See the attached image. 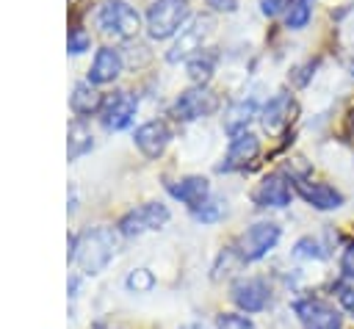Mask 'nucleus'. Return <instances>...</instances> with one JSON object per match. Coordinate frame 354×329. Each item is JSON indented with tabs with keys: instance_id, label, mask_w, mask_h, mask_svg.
<instances>
[{
	"instance_id": "f8f14e48",
	"label": "nucleus",
	"mask_w": 354,
	"mask_h": 329,
	"mask_svg": "<svg viewBox=\"0 0 354 329\" xmlns=\"http://www.w3.org/2000/svg\"><path fill=\"white\" fill-rule=\"evenodd\" d=\"M290 180H293V188L301 194V199L307 205H313L315 210H337L343 205V194L326 182H313L301 174H293Z\"/></svg>"
},
{
	"instance_id": "cd10ccee",
	"label": "nucleus",
	"mask_w": 354,
	"mask_h": 329,
	"mask_svg": "<svg viewBox=\"0 0 354 329\" xmlns=\"http://www.w3.org/2000/svg\"><path fill=\"white\" fill-rule=\"evenodd\" d=\"M340 271H343V276L354 279V243L346 246V252H343V257H340Z\"/></svg>"
},
{
	"instance_id": "c756f323",
	"label": "nucleus",
	"mask_w": 354,
	"mask_h": 329,
	"mask_svg": "<svg viewBox=\"0 0 354 329\" xmlns=\"http://www.w3.org/2000/svg\"><path fill=\"white\" fill-rule=\"evenodd\" d=\"M207 6L213 11H221V14H232L238 8V0H207Z\"/></svg>"
},
{
	"instance_id": "4468645a",
	"label": "nucleus",
	"mask_w": 354,
	"mask_h": 329,
	"mask_svg": "<svg viewBox=\"0 0 354 329\" xmlns=\"http://www.w3.org/2000/svg\"><path fill=\"white\" fill-rule=\"evenodd\" d=\"M257 152H260V141H257V135L249 133V130H238V133H232V138H230V149H227L224 163H221L218 169H221V171L243 169L246 163H252V160L257 158Z\"/></svg>"
},
{
	"instance_id": "6ab92c4d",
	"label": "nucleus",
	"mask_w": 354,
	"mask_h": 329,
	"mask_svg": "<svg viewBox=\"0 0 354 329\" xmlns=\"http://www.w3.org/2000/svg\"><path fill=\"white\" fill-rule=\"evenodd\" d=\"M94 147V138H91V130L86 127L83 119H75L66 130V155L69 160H77L80 155H86L88 149Z\"/></svg>"
},
{
	"instance_id": "b1692460",
	"label": "nucleus",
	"mask_w": 354,
	"mask_h": 329,
	"mask_svg": "<svg viewBox=\"0 0 354 329\" xmlns=\"http://www.w3.org/2000/svg\"><path fill=\"white\" fill-rule=\"evenodd\" d=\"M224 213H227L224 199H207V202H205L199 210H194L196 221H202V224H213V221H218Z\"/></svg>"
},
{
	"instance_id": "5701e85b",
	"label": "nucleus",
	"mask_w": 354,
	"mask_h": 329,
	"mask_svg": "<svg viewBox=\"0 0 354 329\" xmlns=\"http://www.w3.org/2000/svg\"><path fill=\"white\" fill-rule=\"evenodd\" d=\"M124 288L130 293H149L155 288V276H152L149 268H133L127 274V279H124Z\"/></svg>"
},
{
	"instance_id": "393cba45",
	"label": "nucleus",
	"mask_w": 354,
	"mask_h": 329,
	"mask_svg": "<svg viewBox=\"0 0 354 329\" xmlns=\"http://www.w3.org/2000/svg\"><path fill=\"white\" fill-rule=\"evenodd\" d=\"M216 329H254V323L246 318V315H238V312H221L216 318Z\"/></svg>"
},
{
	"instance_id": "7c9ffc66",
	"label": "nucleus",
	"mask_w": 354,
	"mask_h": 329,
	"mask_svg": "<svg viewBox=\"0 0 354 329\" xmlns=\"http://www.w3.org/2000/svg\"><path fill=\"white\" fill-rule=\"evenodd\" d=\"M337 299H340V304H343L346 310L354 312V290H351V288H337Z\"/></svg>"
},
{
	"instance_id": "aec40b11",
	"label": "nucleus",
	"mask_w": 354,
	"mask_h": 329,
	"mask_svg": "<svg viewBox=\"0 0 354 329\" xmlns=\"http://www.w3.org/2000/svg\"><path fill=\"white\" fill-rule=\"evenodd\" d=\"M213 66H216V53L202 50V53H196L194 58H188V77H191L196 86H205V83L213 77Z\"/></svg>"
},
{
	"instance_id": "412c9836",
	"label": "nucleus",
	"mask_w": 354,
	"mask_h": 329,
	"mask_svg": "<svg viewBox=\"0 0 354 329\" xmlns=\"http://www.w3.org/2000/svg\"><path fill=\"white\" fill-rule=\"evenodd\" d=\"M254 113H257L254 100H241V102H235V105L227 111V119H224L227 133L232 135V133H238V130H246V124H249V119H252Z\"/></svg>"
},
{
	"instance_id": "39448f33",
	"label": "nucleus",
	"mask_w": 354,
	"mask_h": 329,
	"mask_svg": "<svg viewBox=\"0 0 354 329\" xmlns=\"http://www.w3.org/2000/svg\"><path fill=\"white\" fill-rule=\"evenodd\" d=\"M166 221H169V207L166 205H160V202H144V205L127 210L119 218V232L124 238H136V235L160 229Z\"/></svg>"
},
{
	"instance_id": "9b49d317",
	"label": "nucleus",
	"mask_w": 354,
	"mask_h": 329,
	"mask_svg": "<svg viewBox=\"0 0 354 329\" xmlns=\"http://www.w3.org/2000/svg\"><path fill=\"white\" fill-rule=\"evenodd\" d=\"M293 113H296V100H293L288 91H279V94H274V97L263 105V111H260V124H263V130H266L268 135H277V133H282V130L290 124Z\"/></svg>"
},
{
	"instance_id": "423d86ee",
	"label": "nucleus",
	"mask_w": 354,
	"mask_h": 329,
	"mask_svg": "<svg viewBox=\"0 0 354 329\" xmlns=\"http://www.w3.org/2000/svg\"><path fill=\"white\" fill-rule=\"evenodd\" d=\"M213 33V19L205 14H199L188 28H183L180 30V36H177V41L171 44V50L166 53V61H171V64H177V61H185V58H194L196 53H202V47H205V41H207V36Z\"/></svg>"
},
{
	"instance_id": "f3484780",
	"label": "nucleus",
	"mask_w": 354,
	"mask_h": 329,
	"mask_svg": "<svg viewBox=\"0 0 354 329\" xmlns=\"http://www.w3.org/2000/svg\"><path fill=\"white\" fill-rule=\"evenodd\" d=\"M122 72V55L113 47H100L91 66H88V83L91 86H102V83H113Z\"/></svg>"
},
{
	"instance_id": "2eb2a0df",
	"label": "nucleus",
	"mask_w": 354,
	"mask_h": 329,
	"mask_svg": "<svg viewBox=\"0 0 354 329\" xmlns=\"http://www.w3.org/2000/svg\"><path fill=\"white\" fill-rule=\"evenodd\" d=\"M133 141H136V147L141 149L144 158H160L166 144L171 141V130H169V124L163 119H152V122H144L136 130Z\"/></svg>"
},
{
	"instance_id": "f257e3e1",
	"label": "nucleus",
	"mask_w": 354,
	"mask_h": 329,
	"mask_svg": "<svg viewBox=\"0 0 354 329\" xmlns=\"http://www.w3.org/2000/svg\"><path fill=\"white\" fill-rule=\"evenodd\" d=\"M116 254V232L111 227H94L69 238V260L83 274H100Z\"/></svg>"
},
{
	"instance_id": "2f4dec72",
	"label": "nucleus",
	"mask_w": 354,
	"mask_h": 329,
	"mask_svg": "<svg viewBox=\"0 0 354 329\" xmlns=\"http://www.w3.org/2000/svg\"><path fill=\"white\" fill-rule=\"evenodd\" d=\"M183 329H205L202 323H188V326H183Z\"/></svg>"
},
{
	"instance_id": "4be33fe9",
	"label": "nucleus",
	"mask_w": 354,
	"mask_h": 329,
	"mask_svg": "<svg viewBox=\"0 0 354 329\" xmlns=\"http://www.w3.org/2000/svg\"><path fill=\"white\" fill-rule=\"evenodd\" d=\"M313 17V0H293L288 6V14H285V25L290 30H301Z\"/></svg>"
},
{
	"instance_id": "dca6fc26",
	"label": "nucleus",
	"mask_w": 354,
	"mask_h": 329,
	"mask_svg": "<svg viewBox=\"0 0 354 329\" xmlns=\"http://www.w3.org/2000/svg\"><path fill=\"white\" fill-rule=\"evenodd\" d=\"M169 194H171L174 199H180L183 205H188L191 210H199V207L210 199V185H207L205 177L188 174V177H183V180H177V182H169Z\"/></svg>"
},
{
	"instance_id": "a211bd4d",
	"label": "nucleus",
	"mask_w": 354,
	"mask_h": 329,
	"mask_svg": "<svg viewBox=\"0 0 354 329\" xmlns=\"http://www.w3.org/2000/svg\"><path fill=\"white\" fill-rule=\"evenodd\" d=\"M102 100L105 97L91 83H77L72 88V94H69V108H72V113L77 119H86V116H91V113H97L102 108Z\"/></svg>"
},
{
	"instance_id": "a878e982",
	"label": "nucleus",
	"mask_w": 354,
	"mask_h": 329,
	"mask_svg": "<svg viewBox=\"0 0 354 329\" xmlns=\"http://www.w3.org/2000/svg\"><path fill=\"white\" fill-rule=\"evenodd\" d=\"M293 254H296V257H315V260H324V257H326L324 246H321L315 238H301V241L296 243Z\"/></svg>"
},
{
	"instance_id": "6e6552de",
	"label": "nucleus",
	"mask_w": 354,
	"mask_h": 329,
	"mask_svg": "<svg viewBox=\"0 0 354 329\" xmlns=\"http://www.w3.org/2000/svg\"><path fill=\"white\" fill-rule=\"evenodd\" d=\"M136 108H138L136 94H130V91L108 94L102 100V108H100V122H102L105 130H124L133 122Z\"/></svg>"
},
{
	"instance_id": "c85d7f7f",
	"label": "nucleus",
	"mask_w": 354,
	"mask_h": 329,
	"mask_svg": "<svg viewBox=\"0 0 354 329\" xmlns=\"http://www.w3.org/2000/svg\"><path fill=\"white\" fill-rule=\"evenodd\" d=\"M293 0H260V8H263V14L266 17H274V14H279L282 8H288Z\"/></svg>"
},
{
	"instance_id": "1a4fd4ad",
	"label": "nucleus",
	"mask_w": 354,
	"mask_h": 329,
	"mask_svg": "<svg viewBox=\"0 0 354 329\" xmlns=\"http://www.w3.org/2000/svg\"><path fill=\"white\" fill-rule=\"evenodd\" d=\"M293 310L304 329H340L343 326V315L321 299H299Z\"/></svg>"
},
{
	"instance_id": "f03ea898",
	"label": "nucleus",
	"mask_w": 354,
	"mask_h": 329,
	"mask_svg": "<svg viewBox=\"0 0 354 329\" xmlns=\"http://www.w3.org/2000/svg\"><path fill=\"white\" fill-rule=\"evenodd\" d=\"M188 0H152L147 8V33L149 39H169L183 30L188 19Z\"/></svg>"
},
{
	"instance_id": "9d476101",
	"label": "nucleus",
	"mask_w": 354,
	"mask_h": 329,
	"mask_svg": "<svg viewBox=\"0 0 354 329\" xmlns=\"http://www.w3.org/2000/svg\"><path fill=\"white\" fill-rule=\"evenodd\" d=\"M252 199L257 207H285L293 199V182L279 171L266 174L252 191Z\"/></svg>"
},
{
	"instance_id": "20e7f679",
	"label": "nucleus",
	"mask_w": 354,
	"mask_h": 329,
	"mask_svg": "<svg viewBox=\"0 0 354 329\" xmlns=\"http://www.w3.org/2000/svg\"><path fill=\"white\" fill-rule=\"evenodd\" d=\"M279 241V224L274 221H257L252 227H246L238 241H235V249H238V257L246 260V263H254L260 257H266Z\"/></svg>"
},
{
	"instance_id": "ddd939ff",
	"label": "nucleus",
	"mask_w": 354,
	"mask_h": 329,
	"mask_svg": "<svg viewBox=\"0 0 354 329\" xmlns=\"http://www.w3.org/2000/svg\"><path fill=\"white\" fill-rule=\"evenodd\" d=\"M230 296H232V301L243 312H260V310H266V304L271 299L268 296V285L263 279H257V276H241V279H235L232 288H230Z\"/></svg>"
},
{
	"instance_id": "7ed1b4c3",
	"label": "nucleus",
	"mask_w": 354,
	"mask_h": 329,
	"mask_svg": "<svg viewBox=\"0 0 354 329\" xmlns=\"http://www.w3.org/2000/svg\"><path fill=\"white\" fill-rule=\"evenodd\" d=\"M97 22H100V30L113 39H133L141 28V17L127 0H105L100 6Z\"/></svg>"
},
{
	"instance_id": "0eeeda50",
	"label": "nucleus",
	"mask_w": 354,
	"mask_h": 329,
	"mask_svg": "<svg viewBox=\"0 0 354 329\" xmlns=\"http://www.w3.org/2000/svg\"><path fill=\"white\" fill-rule=\"evenodd\" d=\"M218 108V97L207 88V86H194L188 91H183L174 105H171V116L180 122H194L202 116H210Z\"/></svg>"
},
{
	"instance_id": "bb28decb",
	"label": "nucleus",
	"mask_w": 354,
	"mask_h": 329,
	"mask_svg": "<svg viewBox=\"0 0 354 329\" xmlns=\"http://www.w3.org/2000/svg\"><path fill=\"white\" fill-rule=\"evenodd\" d=\"M88 44H91V39H88V33L83 30V28H69V39H66V47H69V53H83V50H88Z\"/></svg>"
}]
</instances>
